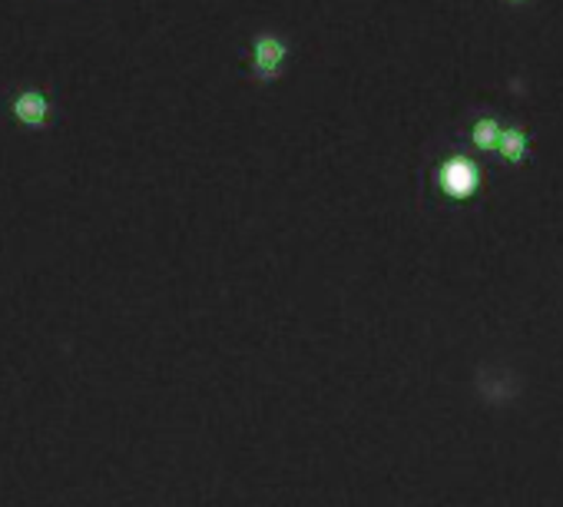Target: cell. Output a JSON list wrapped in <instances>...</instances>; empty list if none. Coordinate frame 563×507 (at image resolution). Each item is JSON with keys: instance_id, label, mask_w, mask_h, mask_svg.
Instances as JSON below:
<instances>
[{"instance_id": "1", "label": "cell", "mask_w": 563, "mask_h": 507, "mask_svg": "<svg viewBox=\"0 0 563 507\" xmlns=\"http://www.w3.org/2000/svg\"><path fill=\"white\" fill-rule=\"evenodd\" d=\"M0 113L24 133H54L64 120V103L54 87L21 80L0 90Z\"/></svg>"}, {"instance_id": "2", "label": "cell", "mask_w": 563, "mask_h": 507, "mask_svg": "<svg viewBox=\"0 0 563 507\" xmlns=\"http://www.w3.org/2000/svg\"><path fill=\"white\" fill-rule=\"evenodd\" d=\"M286 57H289V47L282 44L275 34H258L252 41V51H249V60H252V74L262 80V84H272L282 67H286Z\"/></svg>"}, {"instance_id": "3", "label": "cell", "mask_w": 563, "mask_h": 507, "mask_svg": "<svg viewBox=\"0 0 563 507\" xmlns=\"http://www.w3.org/2000/svg\"><path fill=\"white\" fill-rule=\"evenodd\" d=\"M438 183H441L444 196H451V199H471L474 189H477V183H481V173H477V166L467 156H451L441 166Z\"/></svg>"}, {"instance_id": "4", "label": "cell", "mask_w": 563, "mask_h": 507, "mask_svg": "<svg viewBox=\"0 0 563 507\" xmlns=\"http://www.w3.org/2000/svg\"><path fill=\"white\" fill-rule=\"evenodd\" d=\"M500 156H504V163H523V156H527V133L520 130V126H507L504 133H500Z\"/></svg>"}, {"instance_id": "5", "label": "cell", "mask_w": 563, "mask_h": 507, "mask_svg": "<svg viewBox=\"0 0 563 507\" xmlns=\"http://www.w3.org/2000/svg\"><path fill=\"white\" fill-rule=\"evenodd\" d=\"M500 123L494 120V117H481L477 123H474V130H471V140H474V146L481 150V153H490V150H497L500 146Z\"/></svg>"}, {"instance_id": "6", "label": "cell", "mask_w": 563, "mask_h": 507, "mask_svg": "<svg viewBox=\"0 0 563 507\" xmlns=\"http://www.w3.org/2000/svg\"><path fill=\"white\" fill-rule=\"evenodd\" d=\"M510 4H523V0H510Z\"/></svg>"}]
</instances>
